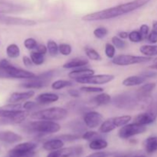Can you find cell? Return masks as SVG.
Wrapping results in <instances>:
<instances>
[{
	"label": "cell",
	"instance_id": "cell-1",
	"mask_svg": "<svg viewBox=\"0 0 157 157\" xmlns=\"http://www.w3.org/2000/svg\"><path fill=\"white\" fill-rule=\"evenodd\" d=\"M150 1L151 0H133L113 7L87 14L82 17V20L86 21H96L117 18L140 9L148 4Z\"/></svg>",
	"mask_w": 157,
	"mask_h": 157
},
{
	"label": "cell",
	"instance_id": "cell-2",
	"mask_svg": "<svg viewBox=\"0 0 157 157\" xmlns=\"http://www.w3.org/2000/svg\"><path fill=\"white\" fill-rule=\"evenodd\" d=\"M22 128L25 131L29 133L52 134L59 132L61 127L56 121L36 120V121L25 124L22 126Z\"/></svg>",
	"mask_w": 157,
	"mask_h": 157
},
{
	"label": "cell",
	"instance_id": "cell-3",
	"mask_svg": "<svg viewBox=\"0 0 157 157\" xmlns=\"http://www.w3.org/2000/svg\"><path fill=\"white\" fill-rule=\"evenodd\" d=\"M67 110L60 107H53L50 108L43 109L34 111L30 115L33 120H43V121H58L67 117Z\"/></svg>",
	"mask_w": 157,
	"mask_h": 157
},
{
	"label": "cell",
	"instance_id": "cell-4",
	"mask_svg": "<svg viewBox=\"0 0 157 157\" xmlns=\"http://www.w3.org/2000/svg\"><path fill=\"white\" fill-rule=\"evenodd\" d=\"M112 104L119 109L124 110H134L136 108H144L140 102L136 93H122L117 94L112 98Z\"/></svg>",
	"mask_w": 157,
	"mask_h": 157
},
{
	"label": "cell",
	"instance_id": "cell-5",
	"mask_svg": "<svg viewBox=\"0 0 157 157\" xmlns=\"http://www.w3.org/2000/svg\"><path fill=\"white\" fill-rule=\"evenodd\" d=\"M0 67L6 71L8 78L28 80L36 76V75L33 72L15 67L7 59H2L0 61Z\"/></svg>",
	"mask_w": 157,
	"mask_h": 157
},
{
	"label": "cell",
	"instance_id": "cell-6",
	"mask_svg": "<svg viewBox=\"0 0 157 157\" xmlns=\"http://www.w3.org/2000/svg\"><path fill=\"white\" fill-rule=\"evenodd\" d=\"M55 71H48L42 74L36 75L35 78L26 80V81L20 84L21 87L25 89H39L46 87L53 78Z\"/></svg>",
	"mask_w": 157,
	"mask_h": 157
},
{
	"label": "cell",
	"instance_id": "cell-7",
	"mask_svg": "<svg viewBox=\"0 0 157 157\" xmlns=\"http://www.w3.org/2000/svg\"><path fill=\"white\" fill-rule=\"evenodd\" d=\"M131 119L132 117L130 115L110 117L103 121L102 124L100 126L99 130L101 133H110L117 127H122L126 124H129Z\"/></svg>",
	"mask_w": 157,
	"mask_h": 157
},
{
	"label": "cell",
	"instance_id": "cell-8",
	"mask_svg": "<svg viewBox=\"0 0 157 157\" xmlns=\"http://www.w3.org/2000/svg\"><path fill=\"white\" fill-rule=\"evenodd\" d=\"M29 114V112L25 110H14L0 107V118H2L6 123L9 124H22Z\"/></svg>",
	"mask_w": 157,
	"mask_h": 157
},
{
	"label": "cell",
	"instance_id": "cell-9",
	"mask_svg": "<svg viewBox=\"0 0 157 157\" xmlns=\"http://www.w3.org/2000/svg\"><path fill=\"white\" fill-rule=\"evenodd\" d=\"M152 60H153V58L147 56H136V55H120L113 58L112 63L117 66H129L133 65V64L150 62Z\"/></svg>",
	"mask_w": 157,
	"mask_h": 157
},
{
	"label": "cell",
	"instance_id": "cell-10",
	"mask_svg": "<svg viewBox=\"0 0 157 157\" xmlns=\"http://www.w3.org/2000/svg\"><path fill=\"white\" fill-rule=\"evenodd\" d=\"M157 118V102L152 101L146 107V111L136 115L134 118V122L140 125L147 126L156 121Z\"/></svg>",
	"mask_w": 157,
	"mask_h": 157
},
{
	"label": "cell",
	"instance_id": "cell-11",
	"mask_svg": "<svg viewBox=\"0 0 157 157\" xmlns=\"http://www.w3.org/2000/svg\"><path fill=\"white\" fill-rule=\"evenodd\" d=\"M147 131V127L140 125L139 124L133 122L132 124H127L120 129L118 132V136L120 138L124 140L130 139L136 135L142 134Z\"/></svg>",
	"mask_w": 157,
	"mask_h": 157
},
{
	"label": "cell",
	"instance_id": "cell-12",
	"mask_svg": "<svg viewBox=\"0 0 157 157\" xmlns=\"http://www.w3.org/2000/svg\"><path fill=\"white\" fill-rule=\"evenodd\" d=\"M37 144L32 142L21 143L15 146L9 153V157H31L34 150L36 149Z\"/></svg>",
	"mask_w": 157,
	"mask_h": 157
},
{
	"label": "cell",
	"instance_id": "cell-13",
	"mask_svg": "<svg viewBox=\"0 0 157 157\" xmlns=\"http://www.w3.org/2000/svg\"><path fill=\"white\" fill-rule=\"evenodd\" d=\"M0 24L15 26H35L36 25L37 22L35 20L20 17L8 16L4 14H0Z\"/></svg>",
	"mask_w": 157,
	"mask_h": 157
},
{
	"label": "cell",
	"instance_id": "cell-14",
	"mask_svg": "<svg viewBox=\"0 0 157 157\" xmlns=\"http://www.w3.org/2000/svg\"><path fill=\"white\" fill-rule=\"evenodd\" d=\"M115 78L114 75H92V76L87 77V78H80L75 81L80 84H105L110 82Z\"/></svg>",
	"mask_w": 157,
	"mask_h": 157
},
{
	"label": "cell",
	"instance_id": "cell-15",
	"mask_svg": "<svg viewBox=\"0 0 157 157\" xmlns=\"http://www.w3.org/2000/svg\"><path fill=\"white\" fill-rule=\"evenodd\" d=\"M83 121L88 128H97L102 124L103 116L99 112L95 111V110H89L84 113Z\"/></svg>",
	"mask_w": 157,
	"mask_h": 157
},
{
	"label": "cell",
	"instance_id": "cell-16",
	"mask_svg": "<svg viewBox=\"0 0 157 157\" xmlns=\"http://www.w3.org/2000/svg\"><path fill=\"white\" fill-rule=\"evenodd\" d=\"M35 92L34 90H28L23 92H14L9 97L8 102L9 103H19L21 101H27L32 97L35 96Z\"/></svg>",
	"mask_w": 157,
	"mask_h": 157
},
{
	"label": "cell",
	"instance_id": "cell-17",
	"mask_svg": "<svg viewBox=\"0 0 157 157\" xmlns=\"http://www.w3.org/2000/svg\"><path fill=\"white\" fill-rule=\"evenodd\" d=\"M25 8L19 5L0 0V14L17 13V12H21Z\"/></svg>",
	"mask_w": 157,
	"mask_h": 157
},
{
	"label": "cell",
	"instance_id": "cell-18",
	"mask_svg": "<svg viewBox=\"0 0 157 157\" xmlns=\"http://www.w3.org/2000/svg\"><path fill=\"white\" fill-rule=\"evenodd\" d=\"M95 74L94 70L90 68H87V67H80V68L75 69V70L71 71L69 72L67 76L71 78V79L77 80L80 79V78H87V77L92 76Z\"/></svg>",
	"mask_w": 157,
	"mask_h": 157
},
{
	"label": "cell",
	"instance_id": "cell-19",
	"mask_svg": "<svg viewBox=\"0 0 157 157\" xmlns=\"http://www.w3.org/2000/svg\"><path fill=\"white\" fill-rule=\"evenodd\" d=\"M22 136L10 130L0 131V141L7 144H15L21 141Z\"/></svg>",
	"mask_w": 157,
	"mask_h": 157
},
{
	"label": "cell",
	"instance_id": "cell-20",
	"mask_svg": "<svg viewBox=\"0 0 157 157\" xmlns=\"http://www.w3.org/2000/svg\"><path fill=\"white\" fill-rule=\"evenodd\" d=\"M59 100V96L55 93H41L35 98V101L41 105L57 102Z\"/></svg>",
	"mask_w": 157,
	"mask_h": 157
},
{
	"label": "cell",
	"instance_id": "cell-21",
	"mask_svg": "<svg viewBox=\"0 0 157 157\" xmlns=\"http://www.w3.org/2000/svg\"><path fill=\"white\" fill-rule=\"evenodd\" d=\"M89 64V61L86 58H75L69 60L63 64V68L65 69H77L83 67Z\"/></svg>",
	"mask_w": 157,
	"mask_h": 157
},
{
	"label": "cell",
	"instance_id": "cell-22",
	"mask_svg": "<svg viewBox=\"0 0 157 157\" xmlns=\"http://www.w3.org/2000/svg\"><path fill=\"white\" fill-rule=\"evenodd\" d=\"M64 143L62 140L59 138H55V139L49 140L43 144V149L46 151H55V150H60L63 148Z\"/></svg>",
	"mask_w": 157,
	"mask_h": 157
},
{
	"label": "cell",
	"instance_id": "cell-23",
	"mask_svg": "<svg viewBox=\"0 0 157 157\" xmlns=\"http://www.w3.org/2000/svg\"><path fill=\"white\" fill-rule=\"evenodd\" d=\"M111 96L110 94H108L104 93V92L99 93V94L94 97L91 100L93 104H95L97 106L107 105V104H109L111 102Z\"/></svg>",
	"mask_w": 157,
	"mask_h": 157
},
{
	"label": "cell",
	"instance_id": "cell-24",
	"mask_svg": "<svg viewBox=\"0 0 157 157\" xmlns=\"http://www.w3.org/2000/svg\"><path fill=\"white\" fill-rule=\"evenodd\" d=\"M146 78L141 75H140V76L135 75V76H130L125 78L123 81L122 84L125 87H134V86H138L144 84Z\"/></svg>",
	"mask_w": 157,
	"mask_h": 157
},
{
	"label": "cell",
	"instance_id": "cell-25",
	"mask_svg": "<svg viewBox=\"0 0 157 157\" xmlns=\"http://www.w3.org/2000/svg\"><path fill=\"white\" fill-rule=\"evenodd\" d=\"M144 149L149 154L157 152V136H150L144 141Z\"/></svg>",
	"mask_w": 157,
	"mask_h": 157
},
{
	"label": "cell",
	"instance_id": "cell-26",
	"mask_svg": "<svg viewBox=\"0 0 157 157\" xmlns=\"http://www.w3.org/2000/svg\"><path fill=\"white\" fill-rule=\"evenodd\" d=\"M140 52L144 56L154 57L157 56V44H146L140 48Z\"/></svg>",
	"mask_w": 157,
	"mask_h": 157
},
{
	"label": "cell",
	"instance_id": "cell-27",
	"mask_svg": "<svg viewBox=\"0 0 157 157\" xmlns=\"http://www.w3.org/2000/svg\"><path fill=\"white\" fill-rule=\"evenodd\" d=\"M67 126L70 127V129H71L74 132H75L76 133L79 134L80 133H82V132H85L86 127L84 121H78V120H75V121H71L67 124Z\"/></svg>",
	"mask_w": 157,
	"mask_h": 157
},
{
	"label": "cell",
	"instance_id": "cell-28",
	"mask_svg": "<svg viewBox=\"0 0 157 157\" xmlns=\"http://www.w3.org/2000/svg\"><path fill=\"white\" fill-rule=\"evenodd\" d=\"M107 146L108 143L107 142V140L101 137L90 141L89 144V148L92 150H101L107 148Z\"/></svg>",
	"mask_w": 157,
	"mask_h": 157
},
{
	"label": "cell",
	"instance_id": "cell-29",
	"mask_svg": "<svg viewBox=\"0 0 157 157\" xmlns=\"http://www.w3.org/2000/svg\"><path fill=\"white\" fill-rule=\"evenodd\" d=\"M73 86V82L71 81H68V80H57L55 82L52 83V88L53 90H58L64 89L65 87H72Z\"/></svg>",
	"mask_w": 157,
	"mask_h": 157
},
{
	"label": "cell",
	"instance_id": "cell-30",
	"mask_svg": "<svg viewBox=\"0 0 157 157\" xmlns=\"http://www.w3.org/2000/svg\"><path fill=\"white\" fill-rule=\"evenodd\" d=\"M21 51L16 44H10L6 48V54L9 58H17L19 57Z\"/></svg>",
	"mask_w": 157,
	"mask_h": 157
},
{
	"label": "cell",
	"instance_id": "cell-31",
	"mask_svg": "<svg viewBox=\"0 0 157 157\" xmlns=\"http://www.w3.org/2000/svg\"><path fill=\"white\" fill-rule=\"evenodd\" d=\"M30 58L32 59V62L35 65L39 66L44 64V61H45V58H44V55L39 53V52H36V51H32L30 53Z\"/></svg>",
	"mask_w": 157,
	"mask_h": 157
},
{
	"label": "cell",
	"instance_id": "cell-32",
	"mask_svg": "<svg viewBox=\"0 0 157 157\" xmlns=\"http://www.w3.org/2000/svg\"><path fill=\"white\" fill-rule=\"evenodd\" d=\"M84 52L87 57L90 60H92V61H101V56L99 52H97L93 48L86 47L84 48Z\"/></svg>",
	"mask_w": 157,
	"mask_h": 157
},
{
	"label": "cell",
	"instance_id": "cell-33",
	"mask_svg": "<svg viewBox=\"0 0 157 157\" xmlns=\"http://www.w3.org/2000/svg\"><path fill=\"white\" fill-rule=\"evenodd\" d=\"M47 48L48 54L52 57H55L59 53L58 44L53 40H48L47 42Z\"/></svg>",
	"mask_w": 157,
	"mask_h": 157
},
{
	"label": "cell",
	"instance_id": "cell-34",
	"mask_svg": "<svg viewBox=\"0 0 157 157\" xmlns=\"http://www.w3.org/2000/svg\"><path fill=\"white\" fill-rule=\"evenodd\" d=\"M129 40L130 41L133 43H139L141 42V41L144 40V38H143L142 35L140 34V31H132L129 33V36H128Z\"/></svg>",
	"mask_w": 157,
	"mask_h": 157
},
{
	"label": "cell",
	"instance_id": "cell-35",
	"mask_svg": "<svg viewBox=\"0 0 157 157\" xmlns=\"http://www.w3.org/2000/svg\"><path fill=\"white\" fill-rule=\"evenodd\" d=\"M104 53L107 58H110V59H113L115 57V54H116V47L113 44L107 43L105 44Z\"/></svg>",
	"mask_w": 157,
	"mask_h": 157
},
{
	"label": "cell",
	"instance_id": "cell-36",
	"mask_svg": "<svg viewBox=\"0 0 157 157\" xmlns=\"http://www.w3.org/2000/svg\"><path fill=\"white\" fill-rule=\"evenodd\" d=\"M101 136L99 133L96 131H85L81 136V138L83 140H85L87 141H92L95 139H98V138H101Z\"/></svg>",
	"mask_w": 157,
	"mask_h": 157
},
{
	"label": "cell",
	"instance_id": "cell-37",
	"mask_svg": "<svg viewBox=\"0 0 157 157\" xmlns=\"http://www.w3.org/2000/svg\"><path fill=\"white\" fill-rule=\"evenodd\" d=\"M41 104H40L39 103L34 102V101H26L25 103H24V104L22 105V107L24 110H27V111H32V110H35L36 111V109L40 108L41 107Z\"/></svg>",
	"mask_w": 157,
	"mask_h": 157
},
{
	"label": "cell",
	"instance_id": "cell-38",
	"mask_svg": "<svg viewBox=\"0 0 157 157\" xmlns=\"http://www.w3.org/2000/svg\"><path fill=\"white\" fill-rule=\"evenodd\" d=\"M59 47V53L64 56H68L71 54L72 48L71 46L67 43H61L58 45Z\"/></svg>",
	"mask_w": 157,
	"mask_h": 157
},
{
	"label": "cell",
	"instance_id": "cell-39",
	"mask_svg": "<svg viewBox=\"0 0 157 157\" xmlns=\"http://www.w3.org/2000/svg\"><path fill=\"white\" fill-rule=\"evenodd\" d=\"M80 90L86 93H97L99 94L104 91V88L100 87H94V86H83L80 88Z\"/></svg>",
	"mask_w": 157,
	"mask_h": 157
},
{
	"label": "cell",
	"instance_id": "cell-40",
	"mask_svg": "<svg viewBox=\"0 0 157 157\" xmlns=\"http://www.w3.org/2000/svg\"><path fill=\"white\" fill-rule=\"evenodd\" d=\"M81 136L78 133H70V134H62L61 136H58L57 138L62 140L63 141H67V142H71V141L79 140Z\"/></svg>",
	"mask_w": 157,
	"mask_h": 157
},
{
	"label": "cell",
	"instance_id": "cell-41",
	"mask_svg": "<svg viewBox=\"0 0 157 157\" xmlns=\"http://www.w3.org/2000/svg\"><path fill=\"white\" fill-rule=\"evenodd\" d=\"M93 33L97 38L101 39V38H104L107 36V34H108V30L104 27H99L95 29Z\"/></svg>",
	"mask_w": 157,
	"mask_h": 157
},
{
	"label": "cell",
	"instance_id": "cell-42",
	"mask_svg": "<svg viewBox=\"0 0 157 157\" xmlns=\"http://www.w3.org/2000/svg\"><path fill=\"white\" fill-rule=\"evenodd\" d=\"M112 44L117 48L119 49H124V48L127 45V43H126L125 41L121 38L118 36H113V38H111Z\"/></svg>",
	"mask_w": 157,
	"mask_h": 157
},
{
	"label": "cell",
	"instance_id": "cell-43",
	"mask_svg": "<svg viewBox=\"0 0 157 157\" xmlns=\"http://www.w3.org/2000/svg\"><path fill=\"white\" fill-rule=\"evenodd\" d=\"M37 45H38V42L33 38H28L24 41V46L28 50H35L36 48Z\"/></svg>",
	"mask_w": 157,
	"mask_h": 157
},
{
	"label": "cell",
	"instance_id": "cell-44",
	"mask_svg": "<svg viewBox=\"0 0 157 157\" xmlns=\"http://www.w3.org/2000/svg\"><path fill=\"white\" fill-rule=\"evenodd\" d=\"M140 32L142 35L144 39H146L150 33V27L147 24H143L140 28Z\"/></svg>",
	"mask_w": 157,
	"mask_h": 157
},
{
	"label": "cell",
	"instance_id": "cell-45",
	"mask_svg": "<svg viewBox=\"0 0 157 157\" xmlns=\"http://www.w3.org/2000/svg\"><path fill=\"white\" fill-rule=\"evenodd\" d=\"M147 40L151 44H156L157 43V32L155 30H152L151 32L149 33L148 36H147Z\"/></svg>",
	"mask_w": 157,
	"mask_h": 157
},
{
	"label": "cell",
	"instance_id": "cell-46",
	"mask_svg": "<svg viewBox=\"0 0 157 157\" xmlns=\"http://www.w3.org/2000/svg\"><path fill=\"white\" fill-rule=\"evenodd\" d=\"M110 156H111V153H109V152H96L86 157H110Z\"/></svg>",
	"mask_w": 157,
	"mask_h": 157
},
{
	"label": "cell",
	"instance_id": "cell-47",
	"mask_svg": "<svg viewBox=\"0 0 157 157\" xmlns=\"http://www.w3.org/2000/svg\"><path fill=\"white\" fill-rule=\"evenodd\" d=\"M35 51L42 54V55H45L48 52L47 45H44V44H38V45H37L36 48L35 49Z\"/></svg>",
	"mask_w": 157,
	"mask_h": 157
},
{
	"label": "cell",
	"instance_id": "cell-48",
	"mask_svg": "<svg viewBox=\"0 0 157 157\" xmlns=\"http://www.w3.org/2000/svg\"><path fill=\"white\" fill-rule=\"evenodd\" d=\"M68 94L74 98H78L81 97V90H76V89H71L67 91Z\"/></svg>",
	"mask_w": 157,
	"mask_h": 157
},
{
	"label": "cell",
	"instance_id": "cell-49",
	"mask_svg": "<svg viewBox=\"0 0 157 157\" xmlns=\"http://www.w3.org/2000/svg\"><path fill=\"white\" fill-rule=\"evenodd\" d=\"M140 75L147 79V78H155V77L157 76V73L154 71H144V72H142Z\"/></svg>",
	"mask_w": 157,
	"mask_h": 157
},
{
	"label": "cell",
	"instance_id": "cell-50",
	"mask_svg": "<svg viewBox=\"0 0 157 157\" xmlns=\"http://www.w3.org/2000/svg\"><path fill=\"white\" fill-rule=\"evenodd\" d=\"M22 62L23 64H24V65L25 66V67H32V65H33V62H32V59H31L30 57L29 56H23L22 58Z\"/></svg>",
	"mask_w": 157,
	"mask_h": 157
},
{
	"label": "cell",
	"instance_id": "cell-51",
	"mask_svg": "<svg viewBox=\"0 0 157 157\" xmlns=\"http://www.w3.org/2000/svg\"><path fill=\"white\" fill-rule=\"evenodd\" d=\"M117 35L118 37H120L122 39H127V38H128L129 33L127 32H125V31H121V32H120L118 33Z\"/></svg>",
	"mask_w": 157,
	"mask_h": 157
},
{
	"label": "cell",
	"instance_id": "cell-52",
	"mask_svg": "<svg viewBox=\"0 0 157 157\" xmlns=\"http://www.w3.org/2000/svg\"><path fill=\"white\" fill-rule=\"evenodd\" d=\"M153 30L157 32V21H153Z\"/></svg>",
	"mask_w": 157,
	"mask_h": 157
},
{
	"label": "cell",
	"instance_id": "cell-53",
	"mask_svg": "<svg viewBox=\"0 0 157 157\" xmlns=\"http://www.w3.org/2000/svg\"><path fill=\"white\" fill-rule=\"evenodd\" d=\"M116 157H133L132 154H124V155H120V156H117Z\"/></svg>",
	"mask_w": 157,
	"mask_h": 157
},
{
	"label": "cell",
	"instance_id": "cell-54",
	"mask_svg": "<svg viewBox=\"0 0 157 157\" xmlns=\"http://www.w3.org/2000/svg\"><path fill=\"white\" fill-rule=\"evenodd\" d=\"M150 68L154 69V70H157V64H154L153 65L150 66Z\"/></svg>",
	"mask_w": 157,
	"mask_h": 157
},
{
	"label": "cell",
	"instance_id": "cell-55",
	"mask_svg": "<svg viewBox=\"0 0 157 157\" xmlns=\"http://www.w3.org/2000/svg\"><path fill=\"white\" fill-rule=\"evenodd\" d=\"M47 157H56V156H55V155H54V154H53V153H52V152H51V153H49V154H48V156H47Z\"/></svg>",
	"mask_w": 157,
	"mask_h": 157
},
{
	"label": "cell",
	"instance_id": "cell-56",
	"mask_svg": "<svg viewBox=\"0 0 157 157\" xmlns=\"http://www.w3.org/2000/svg\"><path fill=\"white\" fill-rule=\"evenodd\" d=\"M153 61H154V63H155V64H157V58H155V59L153 60Z\"/></svg>",
	"mask_w": 157,
	"mask_h": 157
},
{
	"label": "cell",
	"instance_id": "cell-57",
	"mask_svg": "<svg viewBox=\"0 0 157 157\" xmlns=\"http://www.w3.org/2000/svg\"><path fill=\"white\" fill-rule=\"evenodd\" d=\"M133 157H147L145 156H133Z\"/></svg>",
	"mask_w": 157,
	"mask_h": 157
},
{
	"label": "cell",
	"instance_id": "cell-58",
	"mask_svg": "<svg viewBox=\"0 0 157 157\" xmlns=\"http://www.w3.org/2000/svg\"><path fill=\"white\" fill-rule=\"evenodd\" d=\"M8 157H9V156H8Z\"/></svg>",
	"mask_w": 157,
	"mask_h": 157
}]
</instances>
